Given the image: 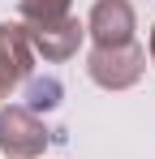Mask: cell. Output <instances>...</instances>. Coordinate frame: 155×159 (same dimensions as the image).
Here are the masks:
<instances>
[{
	"label": "cell",
	"instance_id": "6da1fadb",
	"mask_svg": "<svg viewBox=\"0 0 155 159\" xmlns=\"http://www.w3.org/2000/svg\"><path fill=\"white\" fill-rule=\"evenodd\" d=\"M86 73L99 90H129L147 73V52L138 43H116V48H91Z\"/></svg>",
	"mask_w": 155,
	"mask_h": 159
},
{
	"label": "cell",
	"instance_id": "7a4b0ae2",
	"mask_svg": "<svg viewBox=\"0 0 155 159\" xmlns=\"http://www.w3.org/2000/svg\"><path fill=\"white\" fill-rule=\"evenodd\" d=\"M52 133L48 125L22 103H4L0 107V151L4 159H43Z\"/></svg>",
	"mask_w": 155,
	"mask_h": 159
},
{
	"label": "cell",
	"instance_id": "3957f363",
	"mask_svg": "<svg viewBox=\"0 0 155 159\" xmlns=\"http://www.w3.org/2000/svg\"><path fill=\"white\" fill-rule=\"evenodd\" d=\"M35 69V48L26 39L22 22H0V103L13 99V90L30 82Z\"/></svg>",
	"mask_w": 155,
	"mask_h": 159
},
{
	"label": "cell",
	"instance_id": "277c9868",
	"mask_svg": "<svg viewBox=\"0 0 155 159\" xmlns=\"http://www.w3.org/2000/svg\"><path fill=\"white\" fill-rule=\"evenodd\" d=\"M138 30V13L129 0H95L86 13V34L95 48H116V43H134Z\"/></svg>",
	"mask_w": 155,
	"mask_h": 159
},
{
	"label": "cell",
	"instance_id": "5b68a950",
	"mask_svg": "<svg viewBox=\"0 0 155 159\" xmlns=\"http://www.w3.org/2000/svg\"><path fill=\"white\" fill-rule=\"evenodd\" d=\"M26 39H30L35 56H43L48 65H60V60H73V56H78L82 39H86V22H78V17H65V22H56V26L26 30Z\"/></svg>",
	"mask_w": 155,
	"mask_h": 159
},
{
	"label": "cell",
	"instance_id": "8992f818",
	"mask_svg": "<svg viewBox=\"0 0 155 159\" xmlns=\"http://www.w3.org/2000/svg\"><path fill=\"white\" fill-rule=\"evenodd\" d=\"M17 17L26 30H43L73 17V0H17Z\"/></svg>",
	"mask_w": 155,
	"mask_h": 159
},
{
	"label": "cell",
	"instance_id": "52a82bcc",
	"mask_svg": "<svg viewBox=\"0 0 155 159\" xmlns=\"http://www.w3.org/2000/svg\"><path fill=\"white\" fill-rule=\"evenodd\" d=\"M26 99H30V112H52V107L60 103V82H56V78L30 82V90H26Z\"/></svg>",
	"mask_w": 155,
	"mask_h": 159
},
{
	"label": "cell",
	"instance_id": "ba28073f",
	"mask_svg": "<svg viewBox=\"0 0 155 159\" xmlns=\"http://www.w3.org/2000/svg\"><path fill=\"white\" fill-rule=\"evenodd\" d=\"M147 52H151V65H155V26H151V34H147Z\"/></svg>",
	"mask_w": 155,
	"mask_h": 159
}]
</instances>
